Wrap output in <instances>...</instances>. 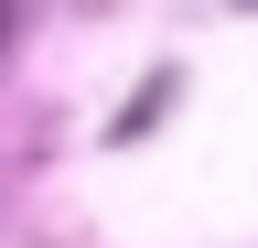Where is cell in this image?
<instances>
[{
	"label": "cell",
	"instance_id": "6da1fadb",
	"mask_svg": "<svg viewBox=\"0 0 258 248\" xmlns=\"http://www.w3.org/2000/svg\"><path fill=\"white\" fill-rule=\"evenodd\" d=\"M11 11H22V0H0V43H11Z\"/></svg>",
	"mask_w": 258,
	"mask_h": 248
}]
</instances>
